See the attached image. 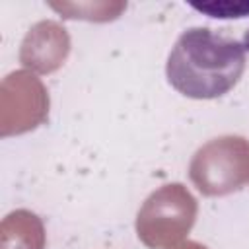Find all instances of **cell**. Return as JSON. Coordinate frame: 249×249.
Returning <instances> with one entry per match:
<instances>
[{
	"instance_id": "7a4b0ae2",
	"label": "cell",
	"mask_w": 249,
	"mask_h": 249,
	"mask_svg": "<svg viewBox=\"0 0 249 249\" xmlns=\"http://www.w3.org/2000/svg\"><path fill=\"white\" fill-rule=\"evenodd\" d=\"M218 169L222 171L214 195L237 191L249 179V142L239 136L216 138L195 154L191 161V179L200 193H204Z\"/></svg>"
},
{
	"instance_id": "3957f363",
	"label": "cell",
	"mask_w": 249,
	"mask_h": 249,
	"mask_svg": "<svg viewBox=\"0 0 249 249\" xmlns=\"http://www.w3.org/2000/svg\"><path fill=\"white\" fill-rule=\"evenodd\" d=\"M200 14L216 19H239L249 18V0H218V2H202V4H189Z\"/></svg>"
},
{
	"instance_id": "6da1fadb",
	"label": "cell",
	"mask_w": 249,
	"mask_h": 249,
	"mask_svg": "<svg viewBox=\"0 0 249 249\" xmlns=\"http://www.w3.org/2000/svg\"><path fill=\"white\" fill-rule=\"evenodd\" d=\"M247 43L210 27L185 29L165 64L173 89L191 99H216L237 86L247 64Z\"/></svg>"
}]
</instances>
